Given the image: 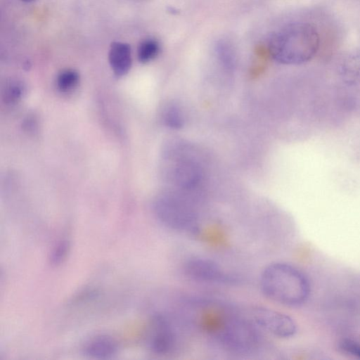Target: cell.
<instances>
[{"instance_id":"obj_1","label":"cell","mask_w":360,"mask_h":360,"mask_svg":"<svg viewBox=\"0 0 360 360\" xmlns=\"http://www.w3.org/2000/svg\"><path fill=\"white\" fill-rule=\"evenodd\" d=\"M319 47V35L314 25L294 22L274 31L268 41V51L276 62L288 65L309 61Z\"/></svg>"},{"instance_id":"obj_2","label":"cell","mask_w":360,"mask_h":360,"mask_svg":"<svg viewBox=\"0 0 360 360\" xmlns=\"http://www.w3.org/2000/svg\"><path fill=\"white\" fill-rule=\"evenodd\" d=\"M260 286L270 300L289 307L304 304L310 293V284L304 274L284 262H275L263 271Z\"/></svg>"},{"instance_id":"obj_3","label":"cell","mask_w":360,"mask_h":360,"mask_svg":"<svg viewBox=\"0 0 360 360\" xmlns=\"http://www.w3.org/2000/svg\"><path fill=\"white\" fill-rule=\"evenodd\" d=\"M153 211L157 219L169 229L181 231H193L196 229L195 211L176 193L158 195L153 202Z\"/></svg>"},{"instance_id":"obj_4","label":"cell","mask_w":360,"mask_h":360,"mask_svg":"<svg viewBox=\"0 0 360 360\" xmlns=\"http://www.w3.org/2000/svg\"><path fill=\"white\" fill-rule=\"evenodd\" d=\"M218 339L226 349L238 353L251 352L259 345V335L254 326L237 318L226 321Z\"/></svg>"},{"instance_id":"obj_5","label":"cell","mask_w":360,"mask_h":360,"mask_svg":"<svg viewBox=\"0 0 360 360\" xmlns=\"http://www.w3.org/2000/svg\"><path fill=\"white\" fill-rule=\"evenodd\" d=\"M169 154L168 177L172 183L182 190H190L195 188L200 181L202 171L198 162L186 154Z\"/></svg>"},{"instance_id":"obj_6","label":"cell","mask_w":360,"mask_h":360,"mask_svg":"<svg viewBox=\"0 0 360 360\" xmlns=\"http://www.w3.org/2000/svg\"><path fill=\"white\" fill-rule=\"evenodd\" d=\"M177 336L170 321L163 315H155L146 335V345L154 354H166L176 346Z\"/></svg>"},{"instance_id":"obj_7","label":"cell","mask_w":360,"mask_h":360,"mask_svg":"<svg viewBox=\"0 0 360 360\" xmlns=\"http://www.w3.org/2000/svg\"><path fill=\"white\" fill-rule=\"evenodd\" d=\"M255 323L272 335L288 338L297 332L295 321L288 315L265 307H257L254 310Z\"/></svg>"},{"instance_id":"obj_8","label":"cell","mask_w":360,"mask_h":360,"mask_svg":"<svg viewBox=\"0 0 360 360\" xmlns=\"http://www.w3.org/2000/svg\"><path fill=\"white\" fill-rule=\"evenodd\" d=\"M184 271L190 278L200 282L233 283L237 281L216 262L202 257H194L188 260L184 265Z\"/></svg>"},{"instance_id":"obj_9","label":"cell","mask_w":360,"mask_h":360,"mask_svg":"<svg viewBox=\"0 0 360 360\" xmlns=\"http://www.w3.org/2000/svg\"><path fill=\"white\" fill-rule=\"evenodd\" d=\"M84 355L98 359H109L118 350L117 342L108 335H98L89 340L83 347Z\"/></svg>"},{"instance_id":"obj_10","label":"cell","mask_w":360,"mask_h":360,"mask_svg":"<svg viewBox=\"0 0 360 360\" xmlns=\"http://www.w3.org/2000/svg\"><path fill=\"white\" fill-rule=\"evenodd\" d=\"M109 63L114 74L117 77L125 75L131 66L130 46L123 42L112 43L109 54Z\"/></svg>"},{"instance_id":"obj_11","label":"cell","mask_w":360,"mask_h":360,"mask_svg":"<svg viewBox=\"0 0 360 360\" xmlns=\"http://www.w3.org/2000/svg\"><path fill=\"white\" fill-rule=\"evenodd\" d=\"M215 56L224 69L233 71L237 63V52L234 44L226 39L217 41L214 45Z\"/></svg>"},{"instance_id":"obj_12","label":"cell","mask_w":360,"mask_h":360,"mask_svg":"<svg viewBox=\"0 0 360 360\" xmlns=\"http://www.w3.org/2000/svg\"><path fill=\"white\" fill-rule=\"evenodd\" d=\"M163 124L171 129L181 128L184 123L183 115L178 106L173 103L165 105L160 114Z\"/></svg>"},{"instance_id":"obj_13","label":"cell","mask_w":360,"mask_h":360,"mask_svg":"<svg viewBox=\"0 0 360 360\" xmlns=\"http://www.w3.org/2000/svg\"><path fill=\"white\" fill-rule=\"evenodd\" d=\"M25 86L18 79H11L6 82L3 90V100L6 103H14L22 97L25 93Z\"/></svg>"},{"instance_id":"obj_14","label":"cell","mask_w":360,"mask_h":360,"mask_svg":"<svg viewBox=\"0 0 360 360\" xmlns=\"http://www.w3.org/2000/svg\"><path fill=\"white\" fill-rule=\"evenodd\" d=\"M160 50L159 42L154 39L143 40L138 47V58L141 63H146L153 60Z\"/></svg>"},{"instance_id":"obj_15","label":"cell","mask_w":360,"mask_h":360,"mask_svg":"<svg viewBox=\"0 0 360 360\" xmlns=\"http://www.w3.org/2000/svg\"><path fill=\"white\" fill-rule=\"evenodd\" d=\"M79 80L78 72L72 69L61 71L56 79L57 86L61 91H68L75 88Z\"/></svg>"},{"instance_id":"obj_16","label":"cell","mask_w":360,"mask_h":360,"mask_svg":"<svg viewBox=\"0 0 360 360\" xmlns=\"http://www.w3.org/2000/svg\"><path fill=\"white\" fill-rule=\"evenodd\" d=\"M69 248L70 245L67 240H61L56 244L51 253V263L53 265H58L63 262L68 253Z\"/></svg>"},{"instance_id":"obj_17","label":"cell","mask_w":360,"mask_h":360,"mask_svg":"<svg viewBox=\"0 0 360 360\" xmlns=\"http://www.w3.org/2000/svg\"><path fill=\"white\" fill-rule=\"evenodd\" d=\"M338 347L343 353L360 359V343L350 339H342L339 342Z\"/></svg>"},{"instance_id":"obj_18","label":"cell","mask_w":360,"mask_h":360,"mask_svg":"<svg viewBox=\"0 0 360 360\" xmlns=\"http://www.w3.org/2000/svg\"><path fill=\"white\" fill-rule=\"evenodd\" d=\"M22 1L27 2V1H34V0H22Z\"/></svg>"}]
</instances>
